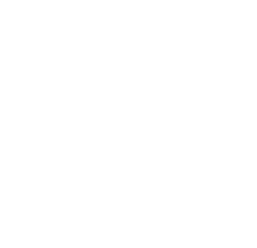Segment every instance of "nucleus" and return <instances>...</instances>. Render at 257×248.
Listing matches in <instances>:
<instances>
[]
</instances>
